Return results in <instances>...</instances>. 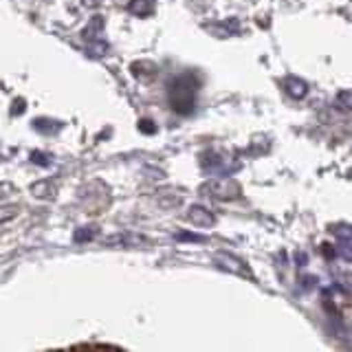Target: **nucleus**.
<instances>
[{
  "instance_id": "nucleus-1",
  "label": "nucleus",
  "mask_w": 352,
  "mask_h": 352,
  "mask_svg": "<svg viewBox=\"0 0 352 352\" xmlns=\"http://www.w3.org/2000/svg\"><path fill=\"white\" fill-rule=\"evenodd\" d=\"M196 93H198V82L194 73H181L170 82V106L174 113L190 115L196 108Z\"/></svg>"
},
{
  "instance_id": "nucleus-2",
  "label": "nucleus",
  "mask_w": 352,
  "mask_h": 352,
  "mask_svg": "<svg viewBox=\"0 0 352 352\" xmlns=\"http://www.w3.org/2000/svg\"><path fill=\"white\" fill-rule=\"evenodd\" d=\"M205 190L212 194L209 198H218V201H227V198H238L240 196V185L231 179H218L205 185Z\"/></svg>"
},
{
  "instance_id": "nucleus-3",
  "label": "nucleus",
  "mask_w": 352,
  "mask_h": 352,
  "mask_svg": "<svg viewBox=\"0 0 352 352\" xmlns=\"http://www.w3.org/2000/svg\"><path fill=\"white\" fill-rule=\"evenodd\" d=\"M187 220H190V223L196 225V227H212L214 225V216L201 205L190 207V212H187Z\"/></svg>"
},
{
  "instance_id": "nucleus-4",
  "label": "nucleus",
  "mask_w": 352,
  "mask_h": 352,
  "mask_svg": "<svg viewBox=\"0 0 352 352\" xmlns=\"http://www.w3.org/2000/svg\"><path fill=\"white\" fill-rule=\"evenodd\" d=\"M216 262H218L223 269H227V271H234V273H238V275H245V273H247V269H245V262L236 260L234 256H227V253H218V256H216Z\"/></svg>"
},
{
  "instance_id": "nucleus-5",
  "label": "nucleus",
  "mask_w": 352,
  "mask_h": 352,
  "mask_svg": "<svg viewBox=\"0 0 352 352\" xmlns=\"http://www.w3.org/2000/svg\"><path fill=\"white\" fill-rule=\"evenodd\" d=\"M284 88H286V93H289L291 97H295V99H302V97H306V84L302 82V80H297V77H291V80H286L284 82Z\"/></svg>"
},
{
  "instance_id": "nucleus-6",
  "label": "nucleus",
  "mask_w": 352,
  "mask_h": 352,
  "mask_svg": "<svg viewBox=\"0 0 352 352\" xmlns=\"http://www.w3.org/2000/svg\"><path fill=\"white\" fill-rule=\"evenodd\" d=\"M130 11H132V14H137V16H148L152 11V3H150V0H132Z\"/></svg>"
},
{
  "instance_id": "nucleus-7",
  "label": "nucleus",
  "mask_w": 352,
  "mask_h": 352,
  "mask_svg": "<svg viewBox=\"0 0 352 352\" xmlns=\"http://www.w3.org/2000/svg\"><path fill=\"white\" fill-rule=\"evenodd\" d=\"M337 104L341 110H350L352 108V93L350 91H341L339 97H337Z\"/></svg>"
}]
</instances>
